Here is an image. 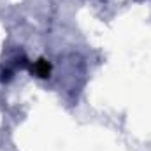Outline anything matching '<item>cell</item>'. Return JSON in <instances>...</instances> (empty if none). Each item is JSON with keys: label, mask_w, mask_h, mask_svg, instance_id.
<instances>
[{"label": "cell", "mask_w": 151, "mask_h": 151, "mask_svg": "<svg viewBox=\"0 0 151 151\" xmlns=\"http://www.w3.org/2000/svg\"><path fill=\"white\" fill-rule=\"evenodd\" d=\"M32 72L37 76V77H49V74H51V63L49 62H46L44 58H40V60H37L34 65H32Z\"/></svg>", "instance_id": "obj_1"}]
</instances>
